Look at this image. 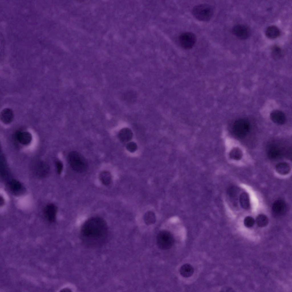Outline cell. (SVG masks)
Masks as SVG:
<instances>
[{
    "label": "cell",
    "instance_id": "1",
    "mask_svg": "<svg viewBox=\"0 0 292 292\" xmlns=\"http://www.w3.org/2000/svg\"><path fill=\"white\" fill-rule=\"evenodd\" d=\"M108 227L106 221L99 217L91 218L82 226L80 237L83 243L90 247H96L103 244L108 235Z\"/></svg>",
    "mask_w": 292,
    "mask_h": 292
},
{
    "label": "cell",
    "instance_id": "2",
    "mask_svg": "<svg viewBox=\"0 0 292 292\" xmlns=\"http://www.w3.org/2000/svg\"><path fill=\"white\" fill-rule=\"evenodd\" d=\"M69 165L72 168L78 173L85 171L88 167L85 158L80 153L75 151L70 152L68 156Z\"/></svg>",
    "mask_w": 292,
    "mask_h": 292
},
{
    "label": "cell",
    "instance_id": "3",
    "mask_svg": "<svg viewBox=\"0 0 292 292\" xmlns=\"http://www.w3.org/2000/svg\"><path fill=\"white\" fill-rule=\"evenodd\" d=\"M214 13L212 7L210 5L202 4L195 6L192 10L193 16L197 19L201 21H209Z\"/></svg>",
    "mask_w": 292,
    "mask_h": 292
},
{
    "label": "cell",
    "instance_id": "4",
    "mask_svg": "<svg viewBox=\"0 0 292 292\" xmlns=\"http://www.w3.org/2000/svg\"><path fill=\"white\" fill-rule=\"evenodd\" d=\"M156 242L158 247L163 250L171 248L174 242L172 235L169 232L162 230L159 232L156 238Z\"/></svg>",
    "mask_w": 292,
    "mask_h": 292
},
{
    "label": "cell",
    "instance_id": "5",
    "mask_svg": "<svg viewBox=\"0 0 292 292\" xmlns=\"http://www.w3.org/2000/svg\"><path fill=\"white\" fill-rule=\"evenodd\" d=\"M250 129L249 122L246 119H241L236 121L233 126L234 134L237 136L242 137L248 133Z\"/></svg>",
    "mask_w": 292,
    "mask_h": 292
},
{
    "label": "cell",
    "instance_id": "6",
    "mask_svg": "<svg viewBox=\"0 0 292 292\" xmlns=\"http://www.w3.org/2000/svg\"><path fill=\"white\" fill-rule=\"evenodd\" d=\"M196 40L195 35L190 32H184L179 37V41L181 46L187 49L192 48L194 45Z\"/></svg>",
    "mask_w": 292,
    "mask_h": 292
},
{
    "label": "cell",
    "instance_id": "7",
    "mask_svg": "<svg viewBox=\"0 0 292 292\" xmlns=\"http://www.w3.org/2000/svg\"><path fill=\"white\" fill-rule=\"evenodd\" d=\"M232 32L235 36L242 40L248 38L251 34L250 28L243 24H238L234 26L232 29Z\"/></svg>",
    "mask_w": 292,
    "mask_h": 292
},
{
    "label": "cell",
    "instance_id": "8",
    "mask_svg": "<svg viewBox=\"0 0 292 292\" xmlns=\"http://www.w3.org/2000/svg\"><path fill=\"white\" fill-rule=\"evenodd\" d=\"M57 209L54 204H50L46 206L44 208V216L49 222H53L56 220Z\"/></svg>",
    "mask_w": 292,
    "mask_h": 292
},
{
    "label": "cell",
    "instance_id": "9",
    "mask_svg": "<svg viewBox=\"0 0 292 292\" xmlns=\"http://www.w3.org/2000/svg\"><path fill=\"white\" fill-rule=\"evenodd\" d=\"M287 209L285 202L281 200L275 201L272 206V210L275 214L281 216L285 213Z\"/></svg>",
    "mask_w": 292,
    "mask_h": 292
},
{
    "label": "cell",
    "instance_id": "10",
    "mask_svg": "<svg viewBox=\"0 0 292 292\" xmlns=\"http://www.w3.org/2000/svg\"><path fill=\"white\" fill-rule=\"evenodd\" d=\"M270 117L273 121L279 125L284 123L286 120L285 114L282 111L278 110L272 111L270 113Z\"/></svg>",
    "mask_w": 292,
    "mask_h": 292
},
{
    "label": "cell",
    "instance_id": "11",
    "mask_svg": "<svg viewBox=\"0 0 292 292\" xmlns=\"http://www.w3.org/2000/svg\"><path fill=\"white\" fill-rule=\"evenodd\" d=\"M49 168L48 165L44 163H40L36 165L34 172L35 175L40 178L45 177L48 174Z\"/></svg>",
    "mask_w": 292,
    "mask_h": 292
},
{
    "label": "cell",
    "instance_id": "12",
    "mask_svg": "<svg viewBox=\"0 0 292 292\" xmlns=\"http://www.w3.org/2000/svg\"><path fill=\"white\" fill-rule=\"evenodd\" d=\"M17 140L21 144L24 145L29 144L31 142L32 136L31 134L27 131H20L16 135Z\"/></svg>",
    "mask_w": 292,
    "mask_h": 292
},
{
    "label": "cell",
    "instance_id": "13",
    "mask_svg": "<svg viewBox=\"0 0 292 292\" xmlns=\"http://www.w3.org/2000/svg\"><path fill=\"white\" fill-rule=\"evenodd\" d=\"M133 135V133L130 129L128 128H124L119 131L118 136L121 141L123 142H127L132 139Z\"/></svg>",
    "mask_w": 292,
    "mask_h": 292
},
{
    "label": "cell",
    "instance_id": "14",
    "mask_svg": "<svg viewBox=\"0 0 292 292\" xmlns=\"http://www.w3.org/2000/svg\"><path fill=\"white\" fill-rule=\"evenodd\" d=\"M14 115L12 110L10 108H6L3 109L0 114L1 121L4 123L9 124L13 121Z\"/></svg>",
    "mask_w": 292,
    "mask_h": 292
},
{
    "label": "cell",
    "instance_id": "15",
    "mask_svg": "<svg viewBox=\"0 0 292 292\" xmlns=\"http://www.w3.org/2000/svg\"><path fill=\"white\" fill-rule=\"evenodd\" d=\"M265 33L267 37L273 39L276 38L279 36L280 34V32L277 27L274 25H271L266 28Z\"/></svg>",
    "mask_w": 292,
    "mask_h": 292
},
{
    "label": "cell",
    "instance_id": "16",
    "mask_svg": "<svg viewBox=\"0 0 292 292\" xmlns=\"http://www.w3.org/2000/svg\"><path fill=\"white\" fill-rule=\"evenodd\" d=\"M179 271L181 275L183 277H189L193 274L194 272V269L190 264L186 263L181 267Z\"/></svg>",
    "mask_w": 292,
    "mask_h": 292
},
{
    "label": "cell",
    "instance_id": "17",
    "mask_svg": "<svg viewBox=\"0 0 292 292\" xmlns=\"http://www.w3.org/2000/svg\"><path fill=\"white\" fill-rule=\"evenodd\" d=\"M9 184L11 190L15 194L20 193L23 190V187L22 184L16 180H11L9 182Z\"/></svg>",
    "mask_w": 292,
    "mask_h": 292
},
{
    "label": "cell",
    "instance_id": "18",
    "mask_svg": "<svg viewBox=\"0 0 292 292\" xmlns=\"http://www.w3.org/2000/svg\"><path fill=\"white\" fill-rule=\"evenodd\" d=\"M276 170L279 174L281 175H285L289 172L290 168V166L287 163H281L276 165Z\"/></svg>",
    "mask_w": 292,
    "mask_h": 292
},
{
    "label": "cell",
    "instance_id": "19",
    "mask_svg": "<svg viewBox=\"0 0 292 292\" xmlns=\"http://www.w3.org/2000/svg\"><path fill=\"white\" fill-rule=\"evenodd\" d=\"M239 201L241 206L244 209H249L250 206L248 194L246 192L242 193L240 196Z\"/></svg>",
    "mask_w": 292,
    "mask_h": 292
},
{
    "label": "cell",
    "instance_id": "20",
    "mask_svg": "<svg viewBox=\"0 0 292 292\" xmlns=\"http://www.w3.org/2000/svg\"><path fill=\"white\" fill-rule=\"evenodd\" d=\"M144 221L147 225L154 224L156 221V217L155 213L151 211H148L145 214L144 216Z\"/></svg>",
    "mask_w": 292,
    "mask_h": 292
},
{
    "label": "cell",
    "instance_id": "21",
    "mask_svg": "<svg viewBox=\"0 0 292 292\" xmlns=\"http://www.w3.org/2000/svg\"><path fill=\"white\" fill-rule=\"evenodd\" d=\"M267 153L268 157L272 159H275L279 157L281 155L280 150L276 147L270 146L267 150Z\"/></svg>",
    "mask_w": 292,
    "mask_h": 292
},
{
    "label": "cell",
    "instance_id": "22",
    "mask_svg": "<svg viewBox=\"0 0 292 292\" xmlns=\"http://www.w3.org/2000/svg\"><path fill=\"white\" fill-rule=\"evenodd\" d=\"M257 225L260 227H263L266 226L268 223V220L267 217L264 214H260L257 217L256 220Z\"/></svg>",
    "mask_w": 292,
    "mask_h": 292
},
{
    "label": "cell",
    "instance_id": "23",
    "mask_svg": "<svg viewBox=\"0 0 292 292\" xmlns=\"http://www.w3.org/2000/svg\"><path fill=\"white\" fill-rule=\"evenodd\" d=\"M100 177L101 182L106 185L110 184L111 182V175L108 172H102L100 174Z\"/></svg>",
    "mask_w": 292,
    "mask_h": 292
},
{
    "label": "cell",
    "instance_id": "24",
    "mask_svg": "<svg viewBox=\"0 0 292 292\" xmlns=\"http://www.w3.org/2000/svg\"><path fill=\"white\" fill-rule=\"evenodd\" d=\"M242 153L239 148H235L232 151L230 154L231 157L236 160H239L242 157Z\"/></svg>",
    "mask_w": 292,
    "mask_h": 292
},
{
    "label": "cell",
    "instance_id": "25",
    "mask_svg": "<svg viewBox=\"0 0 292 292\" xmlns=\"http://www.w3.org/2000/svg\"><path fill=\"white\" fill-rule=\"evenodd\" d=\"M272 55L273 58L275 59L280 58L282 56V52L281 49L277 46H273L272 51Z\"/></svg>",
    "mask_w": 292,
    "mask_h": 292
},
{
    "label": "cell",
    "instance_id": "26",
    "mask_svg": "<svg viewBox=\"0 0 292 292\" xmlns=\"http://www.w3.org/2000/svg\"><path fill=\"white\" fill-rule=\"evenodd\" d=\"M255 223L254 219L250 216L246 217L244 220V225L247 227H251L253 226Z\"/></svg>",
    "mask_w": 292,
    "mask_h": 292
},
{
    "label": "cell",
    "instance_id": "27",
    "mask_svg": "<svg viewBox=\"0 0 292 292\" xmlns=\"http://www.w3.org/2000/svg\"><path fill=\"white\" fill-rule=\"evenodd\" d=\"M137 146L136 143L134 142H130L126 145V148L127 150L131 152H133L136 151Z\"/></svg>",
    "mask_w": 292,
    "mask_h": 292
},
{
    "label": "cell",
    "instance_id": "28",
    "mask_svg": "<svg viewBox=\"0 0 292 292\" xmlns=\"http://www.w3.org/2000/svg\"><path fill=\"white\" fill-rule=\"evenodd\" d=\"M56 165L57 172L59 174H60L61 173L62 170V164L60 161H58L56 162Z\"/></svg>",
    "mask_w": 292,
    "mask_h": 292
},
{
    "label": "cell",
    "instance_id": "29",
    "mask_svg": "<svg viewBox=\"0 0 292 292\" xmlns=\"http://www.w3.org/2000/svg\"><path fill=\"white\" fill-rule=\"evenodd\" d=\"M230 190L231 195L233 196L237 195L239 191V189L235 187L231 188Z\"/></svg>",
    "mask_w": 292,
    "mask_h": 292
}]
</instances>
